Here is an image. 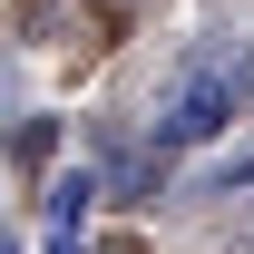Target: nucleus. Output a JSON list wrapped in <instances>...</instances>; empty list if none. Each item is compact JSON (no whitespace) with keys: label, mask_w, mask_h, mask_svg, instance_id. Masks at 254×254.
I'll return each instance as SVG.
<instances>
[{"label":"nucleus","mask_w":254,"mask_h":254,"mask_svg":"<svg viewBox=\"0 0 254 254\" xmlns=\"http://www.w3.org/2000/svg\"><path fill=\"white\" fill-rule=\"evenodd\" d=\"M245 98H254V49H205V59H186L176 88H166V108H157V147H205Z\"/></svg>","instance_id":"nucleus-1"},{"label":"nucleus","mask_w":254,"mask_h":254,"mask_svg":"<svg viewBox=\"0 0 254 254\" xmlns=\"http://www.w3.org/2000/svg\"><path fill=\"white\" fill-rule=\"evenodd\" d=\"M88 195H98L88 176H59V195H49V215H59V225H78V215H88Z\"/></svg>","instance_id":"nucleus-2"},{"label":"nucleus","mask_w":254,"mask_h":254,"mask_svg":"<svg viewBox=\"0 0 254 254\" xmlns=\"http://www.w3.org/2000/svg\"><path fill=\"white\" fill-rule=\"evenodd\" d=\"M0 254H20V245H10V225H0Z\"/></svg>","instance_id":"nucleus-3"}]
</instances>
